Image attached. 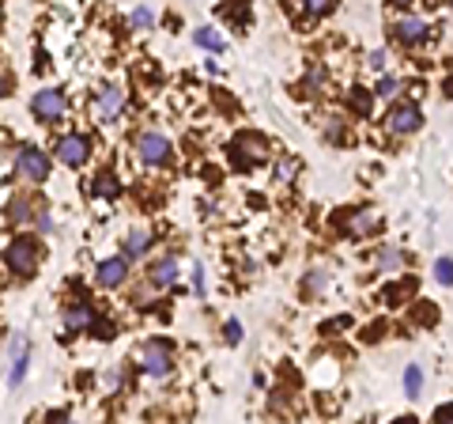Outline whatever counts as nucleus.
Listing matches in <instances>:
<instances>
[{
	"label": "nucleus",
	"instance_id": "b1692460",
	"mask_svg": "<svg viewBox=\"0 0 453 424\" xmlns=\"http://www.w3.org/2000/svg\"><path fill=\"white\" fill-rule=\"evenodd\" d=\"M396 88H401L396 80H389V76H382V80H378V88H374V91H378L382 99H389V95H396Z\"/></svg>",
	"mask_w": 453,
	"mask_h": 424
},
{
	"label": "nucleus",
	"instance_id": "39448f33",
	"mask_svg": "<svg viewBox=\"0 0 453 424\" xmlns=\"http://www.w3.org/2000/svg\"><path fill=\"white\" fill-rule=\"evenodd\" d=\"M385 125L393 129V133H416L419 125H423V114H419L416 103H396L389 118H385Z\"/></svg>",
	"mask_w": 453,
	"mask_h": 424
},
{
	"label": "nucleus",
	"instance_id": "9b49d317",
	"mask_svg": "<svg viewBox=\"0 0 453 424\" xmlns=\"http://www.w3.org/2000/svg\"><path fill=\"white\" fill-rule=\"evenodd\" d=\"M423 35H427V23H423V19H401V23H396V38H401L404 46H416Z\"/></svg>",
	"mask_w": 453,
	"mask_h": 424
},
{
	"label": "nucleus",
	"instance_id": "6ab92c4d",
	"mask_svg": "<svg viewBox=\"0 0 453 424\" xmlns=\"http://www.w3.org/2000/svg\"><path fill=\"white\" fill-rule=\"evenodd\" d=\"M27 216H30V201H27V197H16V201H8V220H19V224H23Z\"/></svg>",
	"mask_w": 453,
	"mask_h": 424
},
{
	"label": "nucleus",
	"instance_id": "2eb2a0df",
	"mask_svg": "<svg viewBox=\"0 0 453 424\" xmlns=\"http://www.w3.org/2000/svg\"><path fill=\"white\" fill-rule=\"evenodd\" d=\"M95 193H98V197H117L121 186H117V178L110 175V171H102V175L95 178Z\"/></svg>",
	"mask_w": 453,
	"mask_h": 424
},
{
	"label": "nucleus",
	"instance_id": "423d86ee",
	"mask_svg": "<svg viewBox=\"0 0 453 424\" xmlns=\"http://www.w3.org/2000/svg\"><path fill=\"white\" fill-rule=\"evenodd\" d=\"M87 156H91V144H87V137H80V133L64 137L57 144V159L64 163V167H83Z\"/></svg>",
	"mask_w": 453,
	"mask_h": 424
},
{
	"label": "nucleus",
	"instance_id": "4468645a",
	"mask_svg": "<svg viewBox=\"0 0 453 424\" xmlns=\"http://www.w3.org/2000/svg\"><path fill=\"white\" fill-rule=\"evenodd\" d=\"M64 322H69V330H87V326H95V311L87 303H80V307H69Z\"/></svg>",
	"mask_w": 453,
	"mask_h": 424
},
{
	"label": "nucleus",
	"instance_id": "f257e3e1",
	"mask_svg": "<svg viewBox=\"0 0 453 424\" xmlns=\"http://www.w3.org/2000/svg\"><path fill=\"white\" fill-rule=\"evenodd\" d=\"M4 265L8 269H16V273H35V265H38V239H30V235H19L12 239V243L4 246Z\"/></svg>",
	"mask_w": 453,
	"mask_h": 424
},
{
	"label": "nucleus",
	"instance_id": "7c9ffc66",
	"mask_svg": "<svg viewBox=\"0 0 453 424\" xmlns=\"http://www.w3.org/2000/svg\"><path fill=\"white\" fill-rule=\"evenodd\" d=\"M132 27H151V12H148V8H136V16H132Z\"/></svg>",
	"mask_w": 453,
	"mask_h": 424
},
{
	"label": "nucleus",
	"instance_id": "a878e982",
	"mask_svg": "<svg viewBox=\"0 0 453 424\" xmlns=\"http://www.w3.org/2000/svg\"><path fill=\"white\" fill-rule=\"evenodd\" d=\"M351 106H355L359 114H367V110H370V99H367V91H351Z\"/></svg>",
	"mask_w": 453,
	"mask_h": 424
},
{
	"label": "nucleus",
	"instance_id": "c85d7f7f",
	"mask_svg": "<svg viewBox=\"0 0 453 424\" xmlns=\"http://www.w3.org/2000/svg\"><path fill=\"white\" fill-rule=\"evenodd\" d=\"M227 341H230V345H238V341H242V326H238V319H230V322H227Z\"/></svg>",
	"mask_w": 453,
	"mask_h": 424
},
{
	"label": "nucleus",
	"instance_id": "20e7f679",
	"mask_svg": "<svg viewBox=\"0 0 453 424\" xmlns=\"http://www.w3.org/2000/svg\"><path fill=\"white\" fill-rule=\"evenodd\" d=\"M143 372L151 379H167L170 375V345L167 341H148L143 345Z\"/></svg>",
	"mask_w": 453,
	"mask_h": 424
},
{
	"label": "nucleus",
	"instance_id": "ddd939ff",
	"mask_svg": "<svg viewBox=\"0 0 453 424\" xmlns=\"http://www.w3.org/2000/svg\"><path fill=\"white\" fill-rule=\"evenodd\" d=\"M151 280H155L159 288H163V285H174V280H178V262H174V258H163V262H155V265H151Z\"/></svg>",
	"mask_w": 453,
	"mask_h": 424
},
{
	"label": "nucleus",
	"instance_id": "dca6fc26",
	"mask_svg": "<svg viewBox=\"0 0 453 424\" xmlns=\"http://www.w3.org/2000/svg\"><path fill=\"white\" fill-rule=\"evenodd\" d=\"M148 246H151V239L143 235V231H132V235L125 239V254H129V258H140Z\"/></svg>",
	"mask_w": 453,
	"mask_h": 424
},
{
	"label": "nucleus",
	"instance_id": "f8f14e48",
	"mask_svg": "<svg viewBox=\"0 0 453 424\" xmlns=\"http://www.w3.org/2000/svg\"><path fill=\"white\" fill-rule=\"evenodd\" d=\"M412 292H416V277H401L396 285H385L382 296H385V303H393V307H396V303H404Z\"/></svg>",
	"mask_w": 453,
	"mask_h": 424
},
{
	"label": "nucleus",
	"instance_id": "473e14b6",
	"mask_svg": "<svg viewBox=\"0 0 453 424\" xmlns=\"http://www.w3.org/2000/svg\"><path fill=\"white\" fill-rule=\"evenodd\" d=\"M435 420H453V401H446V406L435 409Z\"/></svg>",
	"mask_w": 453,
	"mask_h": 424
},
{
	"label": "nucleus",
	"instance_id": "5701e85b",
	"mask_svg": "<svg viewBox=\"0 0 453 424\" xmlns=\"http://www.w3.org/2000/svg\"><path fill=\"white\" fill-rule=\"evenodd\" d=\"M306 8H310L314 16H325V12H333V8H336V0H306Z\"/></svg>",
	"mask_w": 453,
	"mask_h": 424
},
{
	"label": "nucleus",
	"instance_id": "1a4fd4ad",
	"mask_svg": "<svg viewBox=\"0 0 453 424\" xmlns=\"http://www.w3.org/2000/svg\"><path fill=\"white\" fill-rule=\"evenodd\" d=\"M8 383H23V372H27V341L23 337H8Z\"/></svg>",
	"mask_w": 453,
	"mask_h": 424
},
{
	"label": "nucleus",
	"instance_id": "393cba45",
	"mask_svg": "<svg viewBox=\"0 0 453 424\" xmlns=\"http://www.w3.org/2000/svg\"><path fill=\"white\" fill-rule=\"evenodd\" d=\"M412 319H416V322H435V319H438V311L430 307V303H423V307H416Z\"/></svg>",
	"mask_w": 453,
	"mask_h": 424
},
{
	"label": "nucleus",
	"instance_id": "f704fd0d",
	"mask_svg": "<svg viewBox=\"0 0 453 424\" xmlns=\"http://www.w3.org/2000/svg\"><path fill=\"white\" fill-rule=\"evenodd\" d=\"M306 285H310V288H322V285H325V273H314L310 280H306Z\"/></svg>",
	"mask_w": 453,
	"mask_h": 424
},
{
	"label": "nucleus",
	"instance_id": "0eeeda50",
	"mask_svg": "<svg viewBox=\"0 0 453 424\" xmlns=\"http://www.w3.org/2000/svg\"><path fill=\"white\" fill-rule=\"evenodd\" d=\"M30 106H35V114L42 118V122H57V118L64 114V95L57 88H42Z\"/></svg>",
	"mask_w": 453,
	"mask_h": 424
},
{
	"label": "nucleus",
	"instance_id": "412c9836",
	"mask_svg": "<svg viewBox=\"0 0 453 424\" xmlns=\"http://www.w3.org/2000/svg\"><path fill=\"white\" fill-rule=\"evenodd\" d=\"M344 326H351V319H348V314H344V319H329V322L322 326V333H329V337H336L340 330H344Z\"/></svg>",
	"mask_w": 453,
	"mask_h": 424
},
{
	"label": "nucleus",
	"instance_id": "9d476101",
	"mask_svg": "<svg viewBox=\"0 0 453 424\" xmlns=\"http://www.w3.org/2000/svg\"><path fill=\"white\" fill-rule=\"evenodd\" d=\"M125 277H129V265H125V258H110V262H102V265L95 269V280H98V285H102V288H117V285H121V280H125Z\"/></svg>",
	"mask_w": 453,
	"mask_h": 424
},
{
	"label": "nucleus",
	"instance_id": "2f4dec72",
	"mask_svg": "<svg viewBox=\"0 0 453 424\" xmlns=\"http://www.w3.org/2000/svg\"><path fill=\"white\" fill-rule=\"evenodd\" d=\"M306 84H310V91H322V84H325V72H322V69H314L310 76H306Z\"/></svg>",
	"mask_w": 453,
	"mask_h": 424
},
{
	"label": "nucleus",
	"instance_id": "c756f323",
	"mask_svg": "<svg viewBox=\"0 0 453 424\" xmlns=\"http://www.w3.org/2000/svg\"><path fill=\"white\" fill-rule=\"evenodd\" d=\"M291 175H295V163H280L276 167V182H291Z\"/></svg>",
	"mask_w": 453,
	"mask_h": 424
},
{
	"label": "nucleus",
	"instance_id": "bb28decb",
	"mask_svg": "<svg viewBox=\"0 0 453 424\" xmlns=\"http://www.w3.org/2000/svg\"><path fill=\"white\" fill-rule=\"evenodd\" d=\"M378 265H382V269H393V265H401V254H396V250H385V254L378 258Z\"/></svg>",
	"mask_w": 453,
	"mask_h": 424
},
{
	"label": "nucleus",
	"instance_id": "c9c22d12",
	"mask_svg": "<svg viewBox=\"0 0 453 424\" xmlns=\"http://www.w3.org/2000/svg\"><path fill=\"white\" fill-rule=\"evenodd\" d=\"M393 4H396V8H408V4H412V0H393Z\"/></svg>",
	"mask_w": 453,
	"mask_h": 424
},
{
	"label": "nucleus",
	"instance_id": "6e6552de",
	"mask_svg": "<svg viewBox=\"0 0 453 424\" xmlns=\"http://www.w3.org/2000/svg\"><path fill=\"white\" fill-rule=\"evenodd\" d=\"M121 106H125V95H121V88H114V84H106V88L98 91L95 118H98V122H114V118L121 114Z\"/></svg>",
	"mask_w": 453,
	"mask_h": 424
},
{
	"label": "nucleus",
	"instance_id": "f03ea898",
	"mask_svg": "<svg viewBox=\"0 0 453 424\" xmlns=\"http://www.w3.org/2000/svg\"><path fill=\"white\" fill-rule=\"evenodd\" d=\"M16 171L19 175H27L30 182H46L49 178V163H46V151L35 148V144H23L16 156Z\"/></svg>",
	"mask_w": 453,
	"mask_h": 424
},
{
	"label": "nucleus",
	"instance_id": "7ed1b4c3",
	"mask_svg": "<svg viewBox=\"0 0 453 424\" xmlns=\"http://www.w3.org/2000/svg\"><path fill=\"white\" fill-rule=\"evenodd\" d=\"M136 151H140V159L148 163V167H167L170 163V140L159 137V133H143L136 140Z\"/></svg>",
	"mask_w": 453,
	"mask_h": 424
},
{
	"label": "nucleus",
	"instance_id": "cd10ccee",
	"mask_svg": "<svg viewBox=\"0 0 453 424\" xmlns=\"http://www.w3.org/2000/svg\"><path fill=\"white\" fill-rule=\"evenodd\" d=\"M385 333V322H370L367 333H363V341H378V337Z\"/></svg>",
	"mask_w": 453,
	"mask_h": 424
},
{
	"label": "nucleus",
	"instance_id": "f3484780",
	"mask_svg": "<svg viewBox=\"0 0 453 424\" xmlns=\"http://www.w3.org/2000/svg\"><path fill=\"white\" fill-rule=\"evenodd\" d=\"M419 386H423V372L412 364V367L404 372V390H408V398H419Z\"/></svg>",
	"mask_w": 453,
	"mask_h": 424
},
{
	"label": "nucleus",
	"instance_id": "4be33fe9",
	"mask_svg": "<svg viewBox=\"0 0 453 424\" xmlns=\"http://www.w3.org/2000/svg\"><path fill=\"white\" fill-rule=\"evenodd\" d=\"M91 330H95V337H98V341H110V337H114V322L95 319V326H91Z\"/></svg>",
	"mask_w": 453,
	"mask_h": 424
},
{
	"label": "nucleus",
	"instance_id": "a211bd4d",
	"mask_svg": "<svg viewBox=\"0 0 453 424\" xmlns=\"http://www.w3.org/2000/svg\"><path fill=\"white\" fill-rule=\"evenodd\" d=\"M196 46H204V50H223V38H219V30L204 27V30H196Z\"/></svg>",
	"mask_w": 453,
	"mask_h": 424
},
{
	"label": "nucleus",
	"instance_id": "72a5a7b5",
	"mask_svg": "<svg viewBox=\"0 0 453 424\" xmlns=\"http://www.w3.org/2000/svg\"><path fill=\"white\" fill-rule=\"evenodd\" d=\"M367 61H370V69H385V50H374Z\"/></svg>",
	"mask_w": 453,
	"mask_h": 424
},
{
	"label": "nucleus",
	"instance_id": "aec40b11",
	"mask_svg": "<svg viewBox=\"0 0 453 424\" xmlns=\"http://www.w3.org/2000/svg\"><path fill=\"white\" fill-rule=\"evenodd\" d=\"M435 277H438V285H453V262H449V258H438Z\"/></svg>",
	"mask_w": 453,
	"mask_h": 424
}]
</instances>
